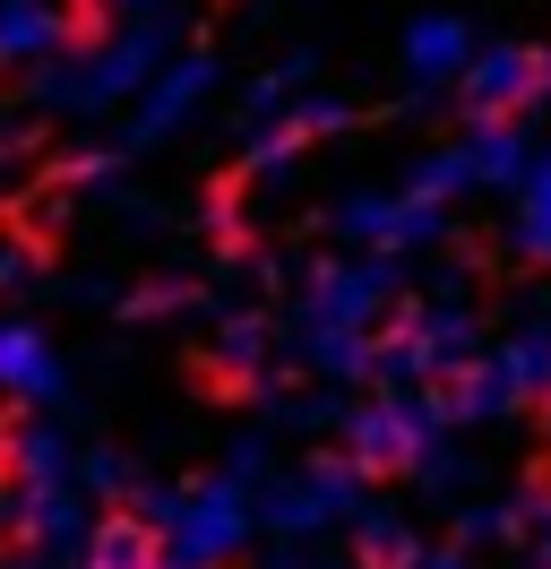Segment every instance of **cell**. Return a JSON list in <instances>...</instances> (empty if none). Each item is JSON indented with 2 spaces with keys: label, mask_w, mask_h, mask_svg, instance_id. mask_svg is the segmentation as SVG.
<instances>
[{
  "label": "cell",
  "mask_w": 551,
  "mask_h": 569,
  "mask_svg": "<svg viewBox=\"0 0 551 569\" xmlns=\"http://www.w3.org/2000/svg\"><path fill=\"white\" fill-rule=\"evenodd\" d=\"M440 431H448L440 397H379V406H362V423H353V449L371 466H413V458H431Z\"/></svg>",
  "instance_id": "obj_3"
},
{
  "label": "cell",
  "mask_w": 551,
  "mask_h": 569,
  "mask_svg": "<svg viewBox=\"0 0 551 569\" xmlns=\"http://www.w3.org/2000/svg\"><path fill=\"white\" fill-rule=\"evenodd\" d=\"M344 233L353 242H379V250H413V242H440L448 233V208H431V199H353L344 208Z\"/></svg>",
  "instance_id": "obj_6"
},
{
  "label": "cell",
  "mask_w": 551,
  "mask_h": 569,
  "mask_svg": "<svg viewBox=\"0 0 551 569\" xmlns=\"http://www.w3.org/2000/svg\"><path fill=\"white\" fill-rule=\"evenodd\" d=\"M534 104H551V43H534Z\"/></svg>",
  "instance_id": "obj_13"
},
{
  "label": "cell",
  "mask_w": 551,
  "mask_h": 569,
  "mask_svg": "<svg viewBox=\"0 0 551 569\" xmlns=\"http://www.w3.org/2000/svg\"><path fill=\"white\" fill-rule=\"evenodd\" d=\"M465 190H482V181H474V156H465V139H457V147H431V156L413 164V199H431V208L465 199Z\"/></svg>",
  "instance_id": "obj_10"
},
{
  "label": "cell",
  "mask_w": 551,
  "mask_h": 569,
  "mask_svg": "<svg viewBox=\"0 0 551 569\" xmlns=\"http://www.w3.org/2000/svg\"><path fill=\"white\" fill-rule=\"evenodd\" d=\"M388 293H397V268H388V259H371V268H353V277H337L328 293H319V320L353 328V320H371Z\"/></svg>",
  "instance_id": "obj_9"
},
{
  "label": "cell",
  "mask_w": 551,
  "mask_h": 569,
  "mask_svg": "<svg viewBox=\"0 0 551 569\" xmlns=\"http://www.w3.org/2000/svg\"><path fill=\"white\" fill-rule=\"evenodd\" d=\"M457 96H465L474 121H517L534 104V43H482L474 70L457 78Z\"/></svg>",
  "instance_id": "obj_4"
},
{
  "label": "cell",
  "mask_w": 551,
  "mask_h": 569,
  "mask_svg": "<svg viewBox=\"0 0 551 569\" xmlns=\"http://www.w3.org/2000/svg\"><path fill=\"white\" fill-rule=\"evenodd\" d=\"M465 362H474L465 302H422V311H405V328L379 346V371H397V380H457Z\"/></svg>",
  "instance_id": "obj_2"
},
{
  "label": "cell",
  "mask_w": 551,
  "mask_h": 569,
  "mask_svg": "<svg viewBox=\"0 0 551 569\" xmlns=\"http://www.w3.org/2000/svg\"><path fill=\"white\" fill-rule=\"evenodd\" d=\"M525 552L534 569H551V500H525Z\"/></svg>",
  "instance_id": "obj_12"
},
{
  "label": "cell",
  "mask_w": 551,
  "mask_h": 569,
  "mask_svg": "<svg viewBox=\"0 0 551 569\" xmlns=\"http://www.w3.org/2000/svg\"><path fill=\"white\" fill-rule=\"evenodd\" d=\"M551 397V320H525L517 337H500L491 355H474L448 380V423H500L517 406H543Z\"/></svg>",
  "instance_id": "obj_1"
},
{
  "label": "cell",
  "mask_w": 551,
  "mask_h": 569,
  "mask_svg": "<svg viewBox=\"0 0 551 569\" xmlns=\"http://www.w3.org/2000/svg\"><path fill=\"white\" fill-rule=\"evenodd\" d=\"M422 569H474V561H465V552H431Z\"/></svg>",
  "instance_id": "obj_14"
},
{
  "label": "cell",
  "mask_w": 551,
  "mask_h": 569,
  "mask_svg": "<svg viewBox=\"0 0 551 569\" xmlns=\"http://www.w3.org/2000/svg\"><path fill=\"white\" fill-rule=\"evenodd\" d=\"M465 156H474L482 190H517V181L534 173V139H525V121H474V130H465Z\"/></svg>",
  "instance_id": "obj_7"
},
{
  "label": "cell",
  "mask_w": 551,
  "mask_h": 569,
  "mask_svg": "<svg viewBox=\"0 0 551 569\" xmlns=\"http://www.w3.org/2000/svg\"><path fill=\"white\" fill-rule=\"evenodd\" d=\"M474 27L465 18H448V9H431V18H413L405 27V78L413 96H440V87H457V78L474 70Z\"/></svg>",
  "instance_id": "obj_5"
},
{
  "label": "cell",
  "mask_w": 551,
  "mask_h": 569,
  "mask_svg": "<svg viewBox=\"0 0 551 569\" xmlns=\"http://www.w3.org/2000/svg\"><path fill=\"white\" fill-rule=\"evenodd\" d=\"M509 242L517 259L551 268V156H534V173L517 181V216H509Z\"/></svg>",
  "instance_id": "obj_8"
},
{
  "label": "cell",
  "mask_w": 551,
  "mask_h": 569,
  "mask_svg": "<svg viewBox=\"0 0 551 569\" xmlns=\"http://www.w3.org/2000/svg\"><path fill=\"white\" fill-rule=\"evenodd\" d=\"M362 561L371 569H422V543H413V527H397V518H371V527H362Z\"/></svg>",
  "instance_id": "obj_11"
}]
</instances>
